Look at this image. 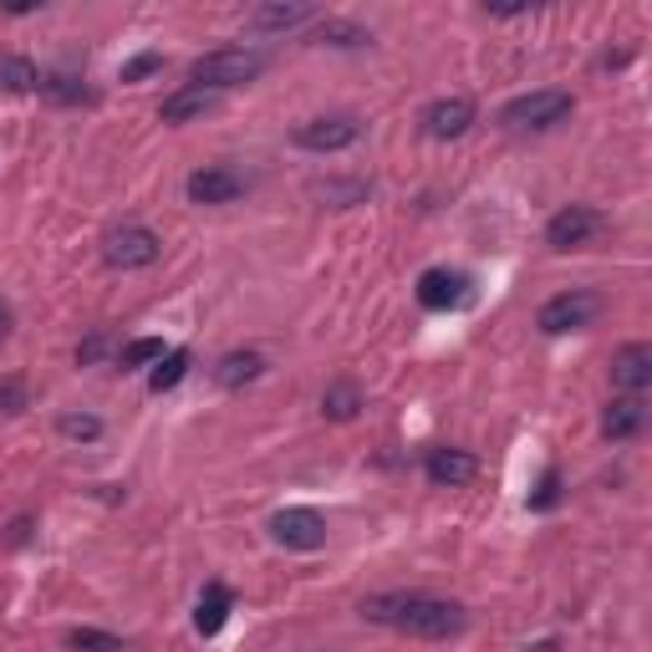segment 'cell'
Listing matches in <instances>:
<instances>
[{
  "label": "cell",
  "mask_w": 652,
  "mask_h": 652,
  "mask_svg": "<svg viewBox=\"0 0 652 652\" xmlns=\"http://www.w3.org/2000/svg\"><path fill=\"white\" fill-rule=\"evenodd\" d=\"M475 103L469 97H439V103L423 107V133L439 138V143H449V138H464L469 128H475Z\"/></svg>",
  "instance_id": "13"
},
{
  "label": "cell",
  "mask_w": 652,
  "mask_h": 652,
  "mask_svg": "<svg viewBox=\"0 0 652 652\" xmlns=\"http://www.w3.org/2000/svg\"><path fill=\"white\" fill-rule=\"evenodd\" d=\"M159 255H163V240L153 235L149 224H138V220L118 224V230L103 240V260L113 270H149Z\"/></svg>",
  "instance_id": "6"
},
{
  "label": "cell",
  "mask_w": 652,
  "mask_h": 652,
  "mask_svg": "<svg viewBox=\"0 0 652 652\" xmlns=\"http://www.w3.org/2000/svg\"><path fill=\"white\" fill-rule=\"evenodd\" d=\"M26 531H31V520L21 515V520H15V525H11V546H26Z\"/></svg>",
  "instance_id": "32"
},
{
  "label": "cell",
  "mask_w": 652,
  "mask_h": 652,
  "mask_svg": "<svg viewBox=\"0 0 652 652\" xmlns=\"http://www.w3.org/2000/svg\"><path fill=\"white\" fill-rule=\"evenodd\" d=\"M322 414L331 418V423H352V418L362 414V387L347 383V377H341V383H331L322 393Z\"/></svg>",
  "instance_id": "20"
},
{
  "label": "cell",
  "mask_w": 652,
  "mask_h": 652,
  "mask_svg": "<svg viewBox=\"0 0 652 652\" xmlns=\"http://www.w3.org/2000/svg\"><path fill=\"white\" fill-rule=\"evenodd\" d=\"M316 11L312 5H255L251 15H245V31H301V26H312Z\"/></svg>",
  "instance_id": "18"
},
{
  "label": "cell",
  "mask_w": 652,
  "mask_h": 652,
  "mask_svg": "<svg viewBox=\"0 0 652 652\" xmlns=\"http://www.w3.org/2000/svg\"><path fill=\"white\" fill-rule=\"evenodd\" d=\"M163 352H168V347H163V337H138V341H128V347L118 352V368L123 372H143V368H153Z\"/></svg>",
  "instance_id": "23"
},
{
  "label": "cell",
  "mask_w": 652,
  "mask_h": 652,
  "mask_svg": "<svg viewBox=\"0 0 652 652\" xmlns=\"http://www.w3.org/2000/svg\"><path fill=\"white\" fill-rule=\"evenodd\" d=\"M357 612H362V622L393 627V632H408V638H423V642L459 638L464 627H469L464 602H454V596H433V592H377V596H368Z\"/></svg>",
  "instance_id": "1"
},
{
  "label": "cell",
  "mask_w": 652,
  "mask_h": 652,
  "mask_svg": "<svg viewBox=\"0 0 652 652\" xmlns=\"http://www.w3.org/2000/svg\"><path fill=\"white\" fill-rule=\"evenodd\" d=\"M566 500V489H561V469H556V464H546V475H540V485L531 489V510L535 515H546V510H556V504Z\"/></svg>",
  "instance_id": "26"
},
{
  "label": "cell",
  "mask_w": 652,
  "mask_h": 652,
  "mask_svg": "<svg viewBox=\"0 0 652 652\" xmlns=\"http://www.w3.org/2000/svg\"><path fill=\"white\" fill-rule=\"evenodd\" d=\"M525 652H561V642L546 638V642H535V648H525Z\"/></svg>",
  "instance_id": "33"
},
{
  "label": "cell",
  "mask_w": 652,
  "mask_h": 652,
  "mask_svg": "<svg viewBox=\"0 0 652 652\" xmlns=\"http://www.w3.org/2000/svg\"><path fill=\"white\" fill-rule=\"evenodd\" d=\"M577 113V97L566 88H535V92H520L500 107V123L510 133H550L561 128L566 118Z\"/></svg>",
  "instance_id": "3"
},
{
  "label": "cell",
  "mask_w": 652,
  "mask_h": 652,
  "mask_svg": "<svg viewBox=\"0 0 652 652\" xmlns=\"http://www.w3.org/2000/svg\"><path fill=\"white\" fill-rule=\"evenodd\" d=\"M423 475H429V485H439V489H459V485H469V479L479 475V459L469 454V449L433 444L429 454H423Z\"/></svg>",
  "instance_id": "12"
},
{
  "label": "cell",
  "mask_w": 652,
  "mask_h": 652,
  "mask_svg": "<svg viewBox=\"0 0 652 652\" xmlns=\"http://www.w3.org/2000/svg\"><path fill=\"white\" fill-rule=\"evenodd\" d=\"M230 612H235V592H230L224 581H205V592L194 602V632H199V638H220L224 622H230Z\"/></svg>",
  "instance_id": "14"
},
{
  "label": "cell",
  "mask_w": 652,
  "mask_h": 652,
  "mask_svg": "<svg viewBox=\"0 0 652 652\" xmlns=\"http://www.w3.org/2000/svg\"><path fill=\"white\" fill-rule=\"evenodd\" d=\"M209 377H214L220 387H230V393H235V387L260 383V377H266V357L251 352V347H240V352H224L220 362L209 368Z\"/></svg>",
  "instance_id": "15"
},
{
  "label": "cell",
  "mask_w": 652,
  "mask_h": 652,
  "mask_svg": "<svg viewBox=\"0 0 652 652\" xmlns=\"http://www.w3.org/2000/svg\"><path fill=\"white\" fill-rule=\"evenodd\" d=\"M163 72V51H138V57L123 61L118 82H143V77H159Z\"/></svg>",
  "instance_id": "28"
},
{
  "label": "cell",
  "mask_w": 652,
  "mask_h": 652,
  "mask_svg": "<svg viewBox=\"0 0 652 652\" xmlns=\"http://www.w3.org/2000/svg\"><path fill=\"white\" fill-rule=\"evenodd\" d=\"M220 103V97H214V92H205V88H189V82H184V88H174L168 92V97H163V107H159V118L163 123H189V118H205L209 107Z\"/></svg>",
  "instance_id": "19"
},
{
  "label": "cell",
  "mask_w": 652,
  "mask_h": 652,
  "mask_svg": "<svg viewBox=\"0 0 652 652\" xmlns=\"http://www.w3.org/2000/svg\"><path fill=\"white\" fill-rule=\"evenodd\" d=\"M42 88V72H36V61L31 57H0V92H36Z\"/></svg>",
  "instance_id": "22"
},
{
  "label": "cell",
  "mask_w": 652,
  "mask_h": 652,
  "mask_svg": "<svg viewBox=\"0 0 652 652\" xmlns=\"http://www.w3.org/2000/svg\"><path fill=\"white\" fill-rule=\"evenodd\" d=\"M642 423H648V408H642V398H612L607 414H602V439H612V444H627L632 433H642Z\"/></svg>",
  "instance_id": "16"
},
{
  "label": "cell",
  "mask_w": 652,
  "mask_h": 652,
  "mask_svg": "<svg viewBox=\"0 0 652 652\" xmlns=\"http://www.w3.org/2000/svg\"><path fill=\"white\" fill-rule=\"evenodd\" d=\"M67 648L72 652H123L128 642L113 638V632H97V627H72V632H67Z\"/></svg>",
  "instance_id": "27"
},
{
  "label": "cell",
  "mask_w": 652,
  "mask_h": 652,
  "mask_svg": "<svg viewBox=\"0 0 652 652\" xmlns=\"http://www.w3.org/2000/svg\"><path fill=\"white\" fill-rule=\"evenodd\" d=\"M270 540L286 550H322L326 546V515L316 504H286L270 515Z\"/></svg>",
  "instance_id": "8"
},
{
  "label": "cell",
  "mask_w": 652,
  "mask_h": 652,
  "mask_svg": "<svg viewBox=\"0 0 652 652\" xmlns=\"http://www.w3.org/2000/svg\"><path fill=\"white\" fill-rule=\"evenodd\" d=\"M316 42H322V46H341V51H357V46H368V42H372V31L352 26V21H322Z\"/></svg>",
  "instance_id": "24"
},
{
  "label": "cell",
  "mask_w": 652,
  "mask_h": 652,
  "mask_svg": "<svg viewBox=\"0 0 652 652\" xmlns=\"http://www.w3.org/2000/svg\"><path fill=\"white\" fill-rule=\"evenodd\" d=\"M612 387H622V398H642L652 387V347L648 341H627L612 352Z\"/></svg>",
  "instance_id": "11"
},
{
  "label": "cell",
  "mask_w": 652,
  "mask_h": 652,
  "mask_svg": "<svg viewBox=\"0 0 652 652\" xmlns=\"http://www.w3.org/2000/svg\"><path fill=\"white\" fill-rule=\"evenodd\" d=\"M26 408V377H5L0 383V414H21Z\"/></svg>",
  "instance_id": "29"
},
{
  "label": "cell",
  "mask_w": 652,
  "mask_h": 652,
  "mask_svg": "<svg viewBox=\"0 0 652 652\" xmlns=\"http://www.w3.org/2000/svg\"><path fill=\"white\" fill-rule=\"evenodd\" d=\"M260 72H266V51H255V46H214V51L189 61V88H205L220 97L230 88L255 82Z\"/></svg>",
  "instance_id": "2"
},
{
  "label": "cell",
  "mask_w": 652,
  "mask_h": 652,
  "mask_svg": "<svg viewBox=\"0 0 652 652\" xmlns=\"http://www.w3.org/2000/svg\"><path fill=\"white\" fill-rule=\"evenodd\" d=\"M602 224H607V220H602L592 205H561L546 220V245H550V251H581V245H586Z\"/></svg>",
  "instance_id": "10"
},
{
  "label": "cell",
  "mask_w": 652,
  "mask_h": 652,
  "mask_svg": "<svg viewBox=\"0 0 652 652\" xmlns=\"http://www.w3.org/2000/svg\"><path fill=\"white\" fill-rule=\"evenodd\" d=\"M184 372H189V347H168L149 368V393H174L184 383Z\"/></svg>",
  "instance_id": "21"
},
{
  "label": "cell",
  "mask_w": 652,
  "mask_h": 652,
  "mask_svg": "<svg viewBox=\"0 0 652 652\" xmlns=\"http://www.w3.org/2000/svg\"><path fill=\"white\" fill-rule=\"evenodd\" d=\"M11 326H15V312H11V306H5V301H0V341L11 337Z\"/></svg>",
  "instance_id": "31"
},
{
  "label": "cell",
  "mask_w": 652,
  "mask_h": 652,
  "mask_svg": "<svg viewBox=\"0 0 652 652\" xmlns=\"http://www.w3.org/2000/svg\"><path fill=\"white\" fill-rule=\"evenodd\" d=\"M57 433L61 439H72V444H97V439H103V418L97 414H61Z\"/></svg>",
  "instance_id": "25"
},
{
  "label": "cell",
  "mask_w": 652,
  "mask_h": 652,
  "mask_svg": "<svg viewBox=\"0 0 652 652\" xmlns=\"http://www.w3.org/2000/svg\"><path fill=\"white\" fill-rule=\"evenodd\" d=\"M596 312H602V296H596L592 286H571V291H556V296L535 312V326H540L546 337H566V331L592 326Z\"/></svg>",
  "instance_id": "4"
},
{
  "label": "cell",
  "mask_w": 652,
  "mask_h": 652,
  "mask_svg": "<svg viewBox=\"0 0 652 652\" xmlns=\"http://www.w3.org/2000/svg\"><path fill=\"white\" fill-rule=\"evenodd\" d=\"M245 189H251V174H240V168H230V163H199L189 178H184V199L199 209H214V205H235V199H245Z\"/></svg>",
  "instance_id": "5"
},
{
  "label": "cell",
  "mask_w": 652,
  "mask_h": 652,
  "mask_svg": "<svg viewBox=\"0 0 652 652\" xmlns=\"http://www.w3.org/2000/svg\"><path fill=\"white\" fill-rule=\"evenodd\" d=\"M414 296H418V306H423V312L444 316V312H464V306L475 301V286H469V276H464V270L433 266V270H423V276H418Z\"/></svg>",
  "instance_id": "7"
},
{
  "label": "cell",
  "mask_w": 652,
  "mask_h": 652,
  "mask_svg": "<svg viewBox=\"0 0 652 652\" xmlns=\"http://www.w3.org/2000/svg\"><path fill=\"white\" fill-rule=\"evenodd\" d=\"M357 138H362V123L352 113H331V118H306L291 133V143L306 153H341V149H352Z\"/></svg>",
  "instance_id": "9"
},
{
  "label": "cell",
  "mask_w": 652,
  "mask_h": 652,
  "mask_svg": "<svg viewBox=\"0 0 652 652\" xmlns=\"http://www.w3.org/2000/svg\"><path fill=\"white\" fill-rule=\"evenodd\" d=\"M42 103L51 107H82V103H97V92L88 88V77L77 72H42Z\"/></svg>",
  "instance_id": "17"
},
{
  "label": "cell",
  "mask_w": 652,
  "mask_h": 652,
  "mask_svg": "<svg viewBox=\"0 0 652 652\" xmlns=\"http://www.w3.org/2000/svg\"><path fill=\"white\" fill-rule=\"evenodd\" d=\"M103 352H107V331H92V337L77 347V362H82V368H92V362H103Z\"/></svg>",
  "instance_id": "30"
}]
</instances>
